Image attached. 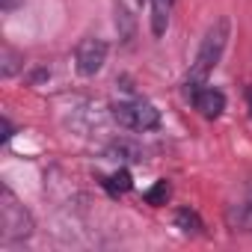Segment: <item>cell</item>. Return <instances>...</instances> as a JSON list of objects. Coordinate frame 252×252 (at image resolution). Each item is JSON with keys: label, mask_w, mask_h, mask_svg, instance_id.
Returning a JSON list of instances; mask_svg holds the SVG:
<instances>
[{"label": "cell", "mask_w": 252, "mask_h": 252, "mask_svg": "<svg viewBox=\"0 0 252 252\" xmlns=\"http://www.w3.org/2000/svg\"><path fill=\"white\" fill-rule=\"evenodd\" d=\"M228 36H231L228 18H217V21L208 27V33H205V39H202V45H199V51H196V60L190 63V71L184 74V92H187V95H193L199 86L208 83L211 71L220 65V60H222V54H225Z\"/></svg>", "instance_id": "cell-1"}, {"label": "cell", "mask_w": 252, "mask_h": 252, "mask_svg": "<svg viewBox=\"0 0 252 252\" xmlns=\"http://www.w3.org/2000/svg\"><path fill=\"white\" fill-rule=\"evenodd\" d=\"M113 119L128 131H155L160 128V110L146 101V98H131V101H119L113 104Z\"/></svg>", "instance_id": "cell-2"}, {"label": "cell", "mask_w": 252, "mask_h": 252, "mask_svg": "<svg viewBox=\"0 0 252 252\" xmlns=\"http://www.w3.org/2000/svg\"><path fill=\"white\" fill-rule=\"evenodd\" d=\"M0 225H3V240H6V243L27 240V237L33 234V217H30V211L12 196L9 187H3V196H0Z\"/></svg>", "instance_id": "cell-3"}, {"label": "cell", "mask_w": 252, "mask_h": 252, "mask_svg": "<svg viewBox=\"0 0 252 252\" xmlns=\"http://www.w3.org/2000/svg\"><path fill=\"white\" fill-rule=\"evenodd\" d=\"M107 63V42L104 39H95V36H86L77 51H74V65H77V74L80 77H95Z\"/></svg>", "instance_id": "cell-4"}, {"label": "cell", "mask_w": 252, "mask_h": 252, "mask_svg": "<svg viewBox=\"0 0 252 252\" xmlns=\"http://www.w3.org/2000/svg\"><path fill=\"white\" fill-rule=\"evenodd\" d=\"M225 225H228L234 234H252V175H249V181L243 184L240 199L228 205V211H225Z\"/></svg>", "instance_id": "cell-5"}, {"label": "cell", "mask_w": 252, "mask_h": 252, "mask_svg": "<svg viewBox=\"0 0 252 252\" xmlns=\"http://www.w3.org/2000/svg\"><path fill=\"white\" fill-rule=\"evenodd\" d=\"M190 101H193V107L205 116V119H220L222 116V110H225V95H222V89H217V86H199L193 95H190Z\"/></svg>", "instance_id": "cell-6"}, {"label": "cell", "mask_w": 252, "mask_h": 252, "mask_svg": "<svg viewBox=\"0 0 252 252\" xmlns=\"http://www.w3.org/2000/svg\"><path fill=\"white\" fill-rule=\"evenodd\" d=\"M175 0H152V33L160 39L169 27V15H172Z\"/></svg>", "instance_id": "cell-7"}, {"label": "cell", "mask_w": 252, "mask_h": 252, "mask_svg": "<svg viewBox=\"0 0 252 252\" xmlns=\"http://www.w3.org/2000/svg\"><path fill=\"white\" fill-rule=\"evenodd\" d=\"M175 225L184 234H205V222H202V217L193 208H178L175 211Z\"/></svg>", "instance_id": "cell-8"}, {"label": "cell", "mask_w": 252, "mask_h": 252, "mask_svg": "<svg viewBox=\"0 0 252 252\" xmlns=\"http://www.w3.org/2000/svg\"><path fill=\"white\" fill-rule=\"evenodd\" d=\"M24 68V54H18L15 48H9V45H3V60H0V74L3 77H12L15 71H21Z\"/></svg>", "instance_id": "cell-9"}, {"label": "cell", "mask_w": 252, "mask_h": 252, "mask_svg": "<svg viewBox=\"0 0 252 252\" xmlns=\"http://www.w3.org/2000/svg\"><path fill=\"white\" fill-rule=\"evenodd\" d=\"M104 187H107L113 196L128 193V190H131V172H128V169H116L113 175H107V178H104Z\"/></svg>", "instance_id": "cell-10"}, {"label": "cell", "mask_w": 252, "mask_h": 252, "mask_svg": "<svg viewBox=\"0 0 252 252\" xmlns=\"http://www.w3.org/2000/svg\"><path fill=\"white\" fill-rule=\"evenodd\" d=\"M172 196V187H169V181L166 178H160L155 187H149L146 193H143V199L149 202V205H155V208H160V205H166V199Z\"/></svg>", "instance_id": "cell-11"}, {"label": "cell", "mask_w": 252, "mask_h": 252, "mask_svg": "<svg viewBox=\"0 0 252 252\" xmlns=\"http://www.w3.org/2000/svg\"><path fill=\"white\" fill-rule=\"evenodd\" d=\"M0 131H3V134H0V143H9L12 137H15V128H12V122L3 116V119H0Z\"/></svg>", "instance_id": "cell-12"}, {"label": "cell", "mask_w": 252, "mask_h": 252, "mask_svg": "<svg viewBox=\"0 0 252 252\" xmlns=\"http://www.w3.org/2000/svg\"><path fill=\"white\" fill-rule=\"evenodd\" d=\"M246 110H249V116H252V86L246 89Z\"/></svg>", "instance_id": "cell-13"}, {"label": "cell", "mask_w": 252, "mask_h": 252, "mask_svg": "<svg viewBox=\"0 0 252 252\" xmlns=\"http://www.w3.org/2000/svg\"><path fill=\"white\" fill-rule=\"evenodd\" d=\"M15 3H18V0H0V6H3V9H12Z\"/></svg>", "instance_id": "cell-14"}, {"label": "cell", "mask_w": 252, "mask_h": 252, "mask_svg": "<svg viewBox=\"0 0 252 252\" xmlns=\"http://www.w3.org/2000/svg\"><path fill=\"white\" fill-rule=\"evenodd\" d=\"M137 3H143V0H137Z\"/></svg>", "instance_id": "cell-15"}]
</instances>
